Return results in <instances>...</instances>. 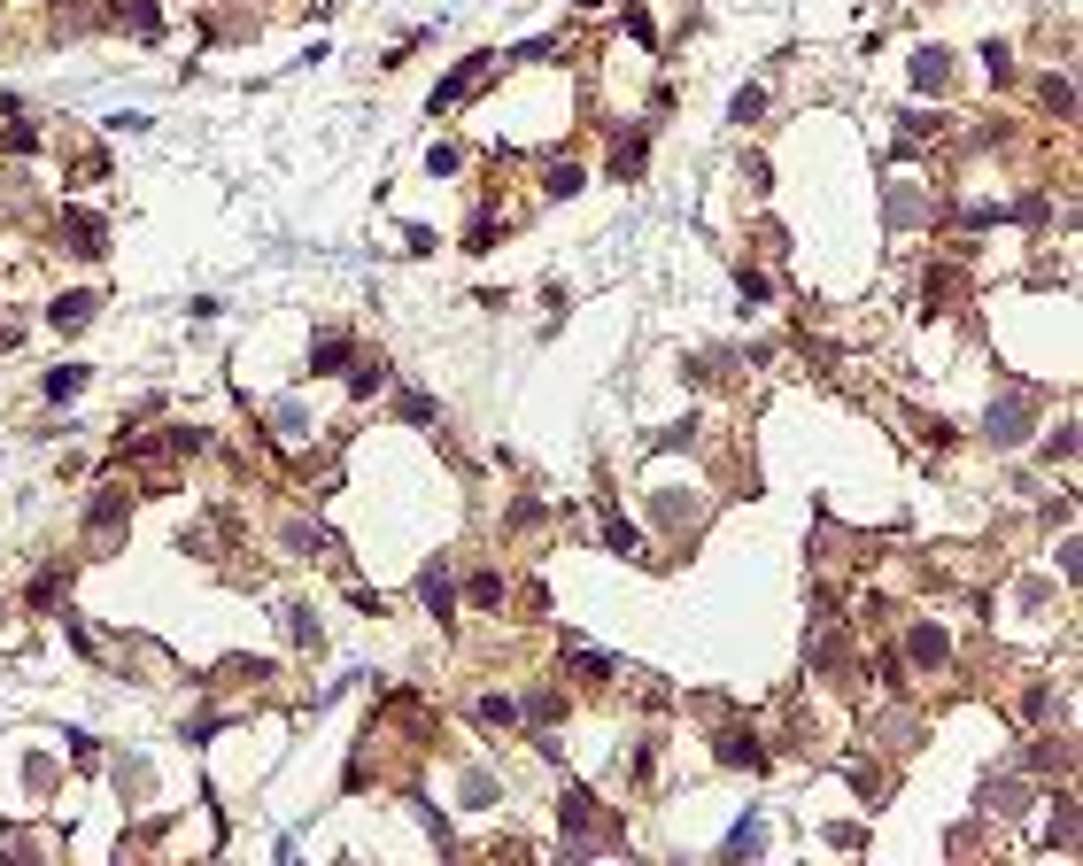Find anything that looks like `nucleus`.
Returning a JSON list of instances; mask_svg holds the SVG:
<instances>
[{
	"label": "nucleus",
	"mask_w": 1083,
	"mask_h": 866,
	"mask_svg": "<svg viewBox=\"0 0 1083 866\" xmlns=\"http://www.w3.org/2000/svg\"><path fill=\"white\" fill-rule=\"evenodd\" d=\"M1029 418H1037V387H1014V395H998L991 403V441L998 449H1014L1029 433Z\"/></svg>",
	"instance_id": "f257e3e1"
},
{
	"label": "nucleus",
	"mask_w": 1083,
	"mask_h": 866,
	"mask_svg": "<svg viewBox=\"0 0 1083 866\" xmlns=\"http://www.w3.org/2000/svg\"><path fill=\"white\" fill-rule=\"evenodd\" d=\"M496 70H503V55H465V62H457V70L434 86V109H457V101H465L480 78H496Z\"/></svg>",
	"instance_id": "f03ea898"
},
{
	"label": "nucleus",
	"mask_w": 1083,
	"mask_h": 866,
	"mask_svg": "<svg viewBox=\"0 0 1083 866\" xmlns=\"http://www.w3.org/2000/svg\"><path fill=\"white\" fill-rule=\"evenodd\" d=\"M557 820H565V851H588V843H596V797H588V789H565Z\"/></svg>",
	"instance_id": "7ed1b4c3"
},
{
	"label": "nucleus",
	"mask_w": 1083,
	"mask_h": 866,
	"mask_svg": "<svg viewBox=\"0 0 1083 866\" xmlns=\"http://www.w3.org/2000/svg\"><path fill=\"white\" fill-rule=\"evenodd\" d=\"M117 534H124V495H117V488H101V495H93V511H86V542H93V549H109Z\"/></svg>",
	"instance_id": "20e7f679"
},
{
	"label": "nucleus",
	"mask_w": 1083,
	"mask_h": 866,
	"mask_svg": "<svg viewBox=\"0 0 1083 866\" xmlns=\"http://www.w3.org/2000/svg\"><path fill=\"white\" fill-rule=\"evenodd\" d=\"M418 596H426V611H434V619H449V611H457V588H449V557H434V565L418 573Z\"/></svg>",
	"instance_id": "39448f33"
},
{
	"label": "nucleus",
	"mask_w": 1083,
	"mask_h": 866,
	"mask_svg": "<svg viewBox=\"0 0 1083 866\" xmlns=\"http://www.w3.org/2000/svg\"><path fill=\"white\" fill-rule=\"evenodd\" d=\"M93 310H101L93 294H55V310H47V325H55V333H78V325H93Z\"/></svg>",
	"instance_id": "423d86ee"
},
{
	"label": "nucleus",
	"mask_w": 1083,
	"mask_h": 866,
	"mask_svg": "<svg viewBox=\"0 0 1083 866\" xmlns=\"http://www.w3.org/2000/svg\"><path fill=\"white\" fill-rule=\"evenodd\" d=\"M62 232L78 240L70 256H101V240H109V232H101V217H86V209H62Z\"/></svg>",
	"instance_id": "0eeeda50"
},
{
	"label": "nucleus",
	"mask_w": 1083,
	"mask_h": 866,
	"mask_svg": "<svg viewBox=\"0 0 1083 866\" xmlns=\"http://www.w3.org/2000/svg\"><path fill=\"white\" fill-rule=\"evenodd\" d=\"M349 356H356L349 333H318V341H310V372H341Z\"/></svg>",
	"instance_id": "6e6552de"
},
{
	"label": "nucleus",
	"mask_w": 1083,
	"mask_h": 866,
	"mask_svg": "<svg viewBox=\"0 0 1083 866\" xmlns=\"http://www.w3.org/2000/svg\"><path fill=\"white\" fill-rule=\"evenodd\" d=\"M720 766H766L759 735H743V727H720Z\"/></svg>",
	"instance_id": "1a4fd4ad"
},
{
	"label": "nucleus",
	"mask_w": 1083,
	"mask_h": 866,
	"mask_svg": "<svg viewBox=\"0 0 1083 866\" xmlns=\"http://www.w3.org/2000/svg\"><path fill=\"white\" fill-rule=\"evenodd\" d=\"M906 650H913V665H944V658H952V642H944V627H929V619H921V627L906 635Z\"/></svg>",
	"instance_id": "9d476101"
},
{
	"label": "nucleus",
	"mask_w": 1083,
	"mask_h": 866,
	"mask_svg": "<svg viewBox=\"0 0 1083 866\" xmlns=\"http://www.w3.org/2000/svg\"><path fill=\"white\" fill-rule=\"evenodd\" d=\"M643 163H650V140H643V132L612 140V178H643Z\"/></svg>",
	"instance_id": "9b49d317"
},
{
	"label": "nucleus",
	"mask_w": 1083,
	"mask_h": 866,
	"mask_svg": "<svg viewBox=\"0 0 1083 866\" xmlns=\"http://www.w3.org/2000/svg\"><path fill=\"white\" fill-rule=\"evenodd\" d=\"M944 78H952V55H944V47H921V55H913V86L944 93Z\"/></svg>",
	"instance_id": "f8f14e48"
},
{
	"label": "nucleus",
	"mask_w": 1083,
	"mask_h": 866,
	"mask_svg": "<svg viewBox=\"0 0 1083 866\" xmlns=\"http://www.w3.org/2000/svg\"><path fill=\"white\" fill-rule=\"evenodd\" d=\"M109 16H117V24H132L140 39H155V31H163V16H155V0H117Z\"/></svg>",
	"instance_id": "ddd939ff"
},
{
	"label": "nucleus",
	"mask_w": 1083,
	"mask_h": 866,
	"mask_svg": "<svg viewBox=\"0 0 1083 866\" xmlns=\"http://www.w3.org/2000/svg\"><path fill=\"white\" fill-rule=\"evenodd\" d=\"M24 596H31V611H55V604H62V565H39Z\"/></svg>",
	"instance_id": "4468645a"
},
{
	"label": "nucleus",
	"mask_w": 1083,
	"mask_h": 866,
	"mask_svg": "<svg viewBox=\"0 0 1083 866\" xmlns=\"http://www.w3.org/2000/svg\"><path fill=\"white\" fill-rule=\"evenodd\" d=\"M759 851H766V828L759 820H735L728 828V859H759Z\"/></svg>",
	"instance_id": "2eb2a0df"
},
{
	"label": "nucleus",
	"mask_w": 1083,
	"mask_h": 866,
	"mask_svg": "<svg viewBox=\"0 0 1083 866\" xmlns=\"http://www.w3.org/2000/svg\"><path fill=\"white\" fill-rule=\"evenodd\" d=\"M78 387H86V364H55V372H47V403H70Z\"/></svg>",
	"instance_id": "dca6fc26"
},
{
	"label": "nucleus",
	"mask_w": 1083,
	"mask_h": 866,
	"mask_svg": "<svg viewBox=\"0 0 1083 866\" xmlns=\"http://www.w3.org/2000/svg\"><path fill=\"white\" fill-rule=\"evenodd\" d=\"M604 542H612L619 557H643V534H635V526L619 519V511H604Z\"/></svg>",
	"instance_id": "f3484780"
},
{
	"label": "nucleus",
	"mask_w": 1083,
	"mask_h": 866,
	"mask_svg": "<svg viewBox=\"0 0 1083 866\" xmlns=\"http://www.w3.org/2000/svg\"><path fill=\"white\" fill-rule=\"evenodd\" d=\"M395 418H403V426H434V395H418V387L395 395Z\"/></svg>",
	"instance_id": "a211bd4d"
},
{
	"label": "nucleus",
	"mask_w": 1083,
	"mask_h": 866,
	"mask_svg": "<svg viewBox=\"0 0 1083 866\" xmlns=\"http://www.w3.org/2000/svg\"><path fill=\"white\" fill-rule=\"evenodd\" d=\"M573 673H581L588 689H604V681H612V658H604V650H573Z\"/></svg>",
	"instance_id": "6ab92c4d"
},
{
	"label": "nucleus",
	"mask_w": 1083,
	"mask_h": 866,
	"mask_svg": "<svg viewBox=\"0 0 1083 866\" xmlns=\"http://www.w3.org/2000/svg\"><path fill=\"white\" fill-rule=\"evenodd\" d=\"M287 542L302 549V557H318V549H333V542H325V526H310V519H294V526H287Z\"/></svg>",
	"instance_id": "aec40b11"
},
{
	"label": "nucleus",
	"mask_w": 1083,
	"mask_h": 866,
	"mask_svg": "<svg viewBox=\"0 0 1083 866\" xmlns=\"http://www.w3.org/2000/svg\"><path fill=\"white\" fill-rule=\"evenodd\" d=\"M387 387V364L372 356V364H356V379H349V395H380Z\"/></svg>",
	"instance_id": "412c9836"
},
{
	"label": "nucleus",
	"mask_w": 1083,
	"mask_h": 866,
	"mask_svg": "<svg viewBox=\"0 0 1083 866\" xmlns=\"http://www.w3.org/2000/svg\"><path fill=\"white\" fill-rule=\"evenodd\" d=\"M472 604L496 611V604H503V573H472Z\"/></svg>",
	"instance_id": "4be33fe9"
},
{
	"label": "nucleus",
	"mask_w": 1083,
	"mask_h": 866,
	"mask_svg": "<svg viewBox=\"0 0 1083 866\" xmlns=\"http://www.w3.org/2000/svg\"><path fill=\"white\" fill-rule=\"evenodd\" d=\"M1045 109H1053V116H1076V86H1068V78H1045Z\"/></svg>",
	"instance_id": "5701e85b"
},
{
	"label": "nucleus",
	"mask_w": 1083,
	"mask_h": 866,
	"mask_svg": "<svg viewBox=\"0 0 1083 866\" xmlns=\"http://www.w3.org/2000/svg\"><path fill=\"white\" fill-rule=\"evenodd\" d=\"M480 720H488V727H511V720H519V704H511V696H480Z\"/></svg>",
	"instance_id": "b1692460"
},
{
	"label": "nucleus",
	"mask_w": 1083,
	"mask_h": 866,
	"mask_svg": "<svg viewBox=\"0 0 1083 866\" xmlns=\"http://www.w3.org/2000/svg\"><path fill=\"white\" fill-rule=\"evenodd\" d=\"M542 186H550V194H581V163H550Z\"/></svg>",
	"instance_id": "393cba45"
},
{
	"label": "nucleus",
	"mask_w": 1083,
	"mask_h": 866,
	"mask_svg": "<svg viewBox=\"0 0 1083 866\" xmlns=\"http://www.w3.org/2000/svg\"><path fill=\"white\" fill-rule=\"evenodd\" d=\"M983 797H991V812H1022V781H991Z\"/></svg>",
	"instance_id": "a878e982"
},
{
	"label": "nucleus",
	"mask_w": 1083,
	"mask_h": 866,
	"mask_svg": "<svg viewBox=\"0 0 1083 866\" xmlns=\"http://www.w3.org/2000/svg\"><path fill=\"white\" fill-rule=\"evenodd\" d=\"M759 109H766V93H759V86H743V93H735V101H728V116H735V124H751V116H759Z\"/></svg>",
	"instance_id": "bb28decb"
},
{
	"label": "nucleus",
	"mask_w": 1083,
	"mask_h": 866,
	"mask_svg": "<svg viewBox=\"0 0 1083 866\" xmlns=\"http://www.w3.org/2000/svg\"><path fill=\"white\" fill-rule=\"evenodd\" d=\"M287 635H294V642H318V619H310V604H294V611H287Z\"/></svg>",
	"instance_id": "cd10ccee"
},
{
	"label": "nucleus",
	"mask_w": 1083,
	"mask_h": 866,
	"mask_svg": "<svg viewBox=\"0 0 1083 866\" xmlns=\"http://www.w3.org/2000/svg\"><path fill=\"white\" fill-rule=\"evenodd\" d=\"M1029 766H1068V743H1060V735H1045V743L1029 751Z\"/></svg>",
	"instance_id": "c85d7f7f"
}]
</instances>
